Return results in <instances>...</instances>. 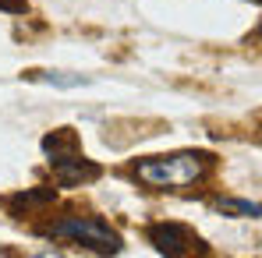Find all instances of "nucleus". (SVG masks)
<instances>
[{
    "mask_svg": "<svg viewBox=\"0 0 262 258\" xmlns=\"http://www.w3.org/2000/svg\"><path fill=\"white\" fill-rule=\"evenodd\" d=\"M50 233L60 237V241H71V244H85V248L99 251V255L121 251L117 230H110V226H106L103 219H96V216H64L60 223L50 226Z\"/></svg>",
    "mask_w": 262,
    "mask_h": 258,
    "instance_id": "obj_2",
    "label": "nucleus"
},
{
    "mask_svg": "<svg viewBox=\"0 0 262 258\" xmlns=\"http://www.w3.org/2000/svg\"><path fill=\"white\" fill-rule=\"evenodd\" d=\"M43 82H50V85H64V88L85 85V78H82V75H60V71H50V75H43Z\"/></svg>",
    "mask_w": 262,
    "mask_h": 258,
    "instance_id": "obj_6",
    "label": "nucleus"
},
{
    "mask_svg": "<svg viewBox=\"0 0 262 258\" xmlns=\"http://www.w3.org/2000/svg\"><path fill=\"white\" fill-rule=\"evenodd\" d=\"M0 7H7V11H21V0H0Z\"/></svg>",
    "mask_w": 262,
    "mask_h": 258,
    "instance_id": "obj_7",
    "label": "nucleus"
},
{
    "mask_svg": "<svg viewBox=\"0 0 262 258\" xmlns=\"http://www.w3.org/2000/svg\"><path fill=\"white\" fill-rule=\"evenodd\" d=\"M53 173H57V180L64 184V187H75V184H82V180H92V177H99V167H92L85 163L82 156H53Z\"/></svg>",
    "mask_w": 262,
    "mask_h": 258,
    "instance_id": "obj_4",
    "label": "nucleus"
},
{
    "mask_svg": "<svg viewBox=\"0 0 262 258\" xmlns=\"http://www.w3.org/2000/svg\"><path fill=\"white\" fill-rule=\"evenodd\" d=\"M209 170V156L202 152H174V156H156L135 167V177L156 191H181L195 180H202Z\"/></svg>",
    "mask_w": 262,
    "mask_h": 258,
    "instance_id": "obj_1",
    "label": "nucleus"
},
{
    "mask_svg": "<svg viewBox=\"0 0 262 258\" xmlns=\"http://www.w3.org/2000/svg\"><path fill=\"white\" fill-rule=\"evenodd\" d=\"M223 213L234 216H262V202H241V198H220L216 202Z\"/></svg>",
    "mask_w": 262,
    "mask_h": 258,
    "instance_id": "obj_5",
    "label": "nucleus"
},
{
    "mask_svg": "<svg viewBox=\"0 0 262 258\" xmlns=\"http://www.w3.org/2000/svg\"><path fill=\"white\" fill-rule=\"evenodd\" d=\"M149 241H152L160 251H167V255H184V251H191V248L199 244V237H195L191 230L177 226V223H160V226H152V230H149Z\"/></svg>",
    "mask_w": 262,
    "mask_h": 258,
    "instance_id": "obj_3",
    "label": "nucleus"
}]
</instances>
